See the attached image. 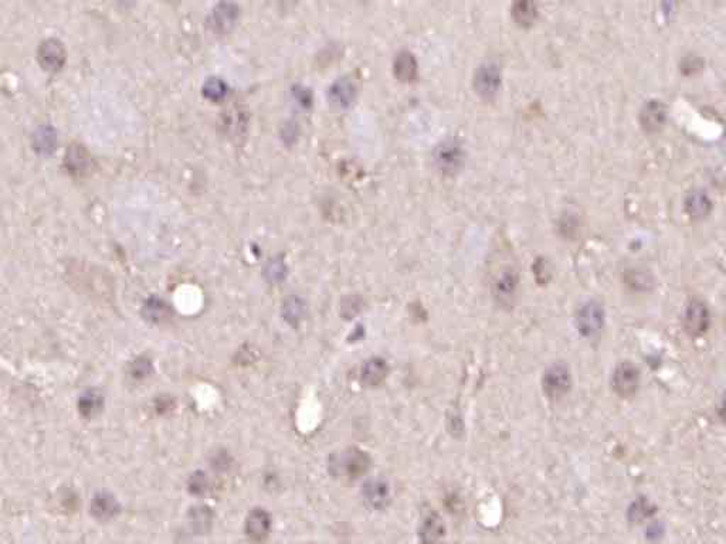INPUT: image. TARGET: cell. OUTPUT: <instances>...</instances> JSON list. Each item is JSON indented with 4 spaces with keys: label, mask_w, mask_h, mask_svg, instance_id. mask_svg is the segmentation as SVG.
Returning <instances> with one entry per match:
<instances>
[{
    "label": "cell",
    "mask_w": 726,
    "mask_h": 544,
    "mask_svg": "<svg viewBox=\"0 0 726 544\" xmlns=\"http://www.w3.org/2000/svg\"><path fill=\"white\" fill-rule=\"evenodd\" d=\"M388 374L389 366L386 360L381 358H372L361 367V383L365 387H377L386 380Z\"/></svg>",
    "instance_id": "obj_9"
},
{
    "label": "cell",
    "mask_w": 726,
    "mask_h": 544,
    "mask_svg": "<svg viewBox=\"0 0 726 544\" xmlns=\"http://www.w3.org/2000/svg\"><path fill=\"white\" fill-rule=\"evenodd\" d=\"M370 466V458L359 448H349L336 461V468L348 479H358L365 475Z\"/></svg>",
    "instance_id": "obj_5"
},
{
    "label": "cell",
    "mask_w": 726,
    "mask_h": 544,
    "mask_svg": "<svg viewBox=\"0 0 726 544\" xmlns=\"http://www.w3.org/2000/svg\"><path fill=\"white\" fill-rule=\"evenodd\" d=\"M149 371H150V362L146 360V359H138L132 365V376L135 378L145 377V376L149 374Z\"/></svg>",
    "instance_id": "obj_28"
},
{
    "label": "cell",
    "mask_w": 726,
    "mask_h": 544,
    "mask_svg": "<svg viewBox=\"0 0 726 544\" xmlns=\"http://www.w3.org/2000/svg\"><path fill=\"white\" fill-rule=\"evenodd\" d=\"M265 272L271 281H280L285 275V265L281 261L274 259L269 264V266H267Z\"/></svg>",
    "instance_id": "obj_27"
},
{
    "label": "cell",
    "mask_w": 726,
    "mask_h": 544,
    "mask_svg": "<svg viewBox=\"0 0 726 544\" xmlns=\"http://www.w3.org/2000/svg\"><path fill=\"white\" fill-rule=\"evenodd\" d=\"M437 168L444 173H454L463 166L464 152L461 143L454 138L443 141L434 150Z\"/></svg>",
    "instance_id": "obj_4"
},
{
    "label": "cell",
    "mask_w": 726,
    "mask_h": 544,
    "mask_svg": "<svg viewBox=\"0 0 726 544\" xmlns=\"http://www.w3.org/2000/svg\"><path fill=\"white\" fill-rule=\"evenodd\" d=\"M393 71L400 81H413L417 77V60L409 50H400L393 60Z\"/></svg>",
    "instance_id": "obj_13"
},
{
    "label": "cell",
    "mask_w": 726,
    "mask_h": 544,
    "mask_svg": "<svg viewBox=\"0 0 726 544\" xmlns=\"http://www.w3.org/2000/svg\"><path fill=\"white\" fill-rule=\"evenodd\" d=\"M145 314L146 317L150 319V321H155V322H162L164 319L168 318L169 315V309H168V305L161 301V299H150L149 302H146L145 305Z\"/></svg>",
    "instance_id": "obj_23"
},
{
    "label": "cell",
    "mask_w": 726,
    "mask_h": 544,
    "mask_svg": "<svg viewBox=\"0 0 726 544\" xmlns=\"http://www.w3.org/2000/svg\"><path fill=\"white\" fill-rule=\"evenodd\" d=\"M104 406L102 394L97 390H88L79 400V410L84 417H93L101 411Z\"/></svg>",
    "instance_id": "obj_21"
},
{
    "label": "cell",
    "mask_w": 726,
    "mask_h": 544,
    "mask_svg": "<svg viewBox=\"0 0 726 544\" xmlns=\"http://www.w3.org/2000/svg\"><path fill=\"white\" fill-rule=\"evenodd\" d=\"M303 314V305L299 299L292 298L285 303V318L290 322H297Z\"/></svg>",
    "instance_id": "obj_26"
},
{
    "label": "cell",
    "mask_w": 726,
    "mask_h": 544,
    "mask_svg": "<svg viewBox=\"0 0 726 544\" xmlns=\"http://www.w3.org/2000/svg\"><path fill=\"white\" fill-rule=\"evenodd\" d=\"M723 411H725V415H723V417L726 418V401H725V404H723Z\"/></svg>",
    "instance_id": "obj_30"
},
{
    "label": "cell",
    "mask_w": 726,
    "mask_h": 544,
    "mask_svg": "<svg viewBox=\"0 0 726 544\" xmlns=\"http://www.w3.org/2000/svg\"><path fill=\"white\" fill-rule=\"evenodd\" d=\"M227 87L220 79H209L203 86V95L210 101H219L226 95Z\"/></svg>",
    "instance_id": "obj_24"
},
{
    "label": "cell",
    "mask_w": 726,
    "mask_h": 544,
    "mask_svg": "<svg viewBox=\"0 0 726 544\" xmlns=\"http://www.w3.org/2000/svg\"><path fill=\"white\" fill-rule=\"evenodd\" d=\"M91 512L98 519H109L118 512V503L111 495L98 493L93 500Z\"/></svg>",
    "instance_id": "obj_19"
},
{
    "label": "cell",
    "mask_w": 726,
    "mask_h": 544,
    "mask_svg": "<svg viewBox=\"0 0 726 544\" xmlns=\"http://www.w3.org/2000/svg\"><path fill=\"white\" fill-rule=\"evenodd\" d=\"M571 387V376L566 365L555 363L546 369L542 376V390L549 400H558L566 396Z\"/></svg>",
    "instance_id": "obj_3"
},
{
    "label": "cell",
    "mask_w": 726,
    "mask_h": 544,
    "mask_svg": "<svg viewBox=\"0 0 726 544\" xmlns=\"http://www.w3.org/2000/svg\"><path fill=\"white\" fill-rule=\"evenodd\" d=\"M239 17V8L232 3H223L219 5L213 13L210 23L213 24L214 30L220 31H228L235 24Z\"/></svg>",
    "instance_id": "obj_14"
},
{
    "label": "cell",
    "mask_w": 726,
    "mask_h": 544,
    "mask_svg": "<svg viewBox=\"0 0 726 544\" xmlns=\"http://www.w3.org/2000/svg\"><path fill=\"white\" fill-rule=\"evenodd\" d=\"M329 99L338 106H348L356 97V86L349 77H340L329 88Z\"/></svg>",
    "instance_id": "obj_11"
},
{
    "label": "cell",
    "mask_w": 726,
    "mask_h": 544,
    "mask_svg": "<svg viewBox=\"0 0 726 544\" xmlns=\"http://www.w3.org/2000/svg\"><path fill=\"white\" fill-rule=\"evenodd\" d=\"M56 132L52 128H43L34 135V146L35 150L42 153H52L56 146Z\"/></svg>",
    "instance_id": "obj_22"
},
{
    "label": "cell",
    "mask_w": 726,
    "mask_h": 544,
    "mask_svg": "<svg viewBox=\"0 0 726 544\" xmlns=\"http://www.w3.org/2000/svg\"><path fill=\"white\" fill-rule=\"evenodd\" d=\"M712 209L709 198L702 191H694L685 200V210L694 220L705 218Z\"/></svg>",
    "instance_id": "obj_17"
},
{
    "label": "cell",
    "mask_w": 726,
    "mask_h": 544,
    "mask_svg": "<svg viewBox=\"0 0 726 544\" xmlns=\"http://www.w3.org/2000/svg\"><path fill=\"white\" fill-rule=\"evenodd\" d=\"M685 323L686 328L694 333L705 332L709 323V315L707 307L700 302H694L686 310Z\"/></svg>",
    "instance_id": "obj_16"
},
{
    "label": "cell",
    "mask_w": 726,
    "mask_h": 544,
    "mask_svg": "<svg viewBox=\"0 0 726 544\" xmlns=\"http://www.w3.org/2000/svg\"><path fill=\"white\" fill-rule=\"evenodd\" d=\"M519 287V274L518 269L512 264L503 265L494 274L491 291L495 302L498 306L508 309L512 307L516 301Z\"/></svg>",
    "instance_id": "obj_1"
},
{
    "label": "cell",
    "mask_w": 726,
    "mask_h": 544,
    "mask_svg": "<svg viewBox=\"0 0 726 544\" xmlns=\"http://www.w3.org/2000/svg\"><path fill=\"white\" fill-rule=\"evenodd\" d=\"M212 522V515L207 508L192 509V526L200 531L206 530Z\"/></svg>",
    "instance_id": "obj_25"
},
{
    "label": "cell",
    "mask_w": 726,
    "mask_h": 544,
    "mask_svg": "<svg viewBox=\"0 0 726 544\" xmlns=\"http://www.w3.org/2000/svg\"><path fill=\"white\" fill-rule=\"evenodd\" d=\"M501 86V67L496 60L487 58L475 70L474 88L484 99H492Z\"/></svg>",
    "instance_id": "obj_2"
},
{
    "label": "cell",
    "mask_w": 726,
    "mask_h": 544,
    "mask_svg": "<svg viewBox=\"0 0 726 544\" xmlns=\"http://www.w3.org/2000/svg\"><path fill=\"white\" fill-rule=\"evenodd\" d=\"M363 499L372 509H385L390 503V488L384 479H372L363 486Z\"/></svg>",
    "instance_id": "obj_8"
},
{
    "label": "cell",
    "mask_w": 726,
    "mask_h": 544,
    "mask_svg": "<svg viewBox=\"0 0 726 544\" xmlns=\"http://www.w3.org/2000/svg\"><path fill=\"white\" fill-rule=\"evenodd\" d=\"M638 370L629 362L622 363L613 376L615 390L622 396H630L637 390Z\"/></svg>",
    "instance_id": "obj_10"
},
{
    "label": "cell",
    "mask_w": 726,
    "mask_h": 544,
    "mask_svg": "<svg viewBox=\"0 0 726 544\" xmlns=\"http://www.w3.org/2000/svg\"><path fill=\"white\" fill-rule=\"evenodd\" d=\"M537 15L538 9L532 0H518L512 5V16L522 26L530 24Z\"/></svg>",
    "instance_id": "obj_20"
},
{
    "label": "cell",
    "mask_w": 726,
    "mask_h": 544,
    "mask_svg": "<svg viewBox=\"0 0 726 544\" xmlns=\"http://www.w3.org/2000/svg\"><path fill=\"white\" fill-rule=\"evenodd\" d=\"M271 527V519L270 515L267 513L264 509H254L247 518L246 522V531L248 537L254 541H261L267 536H269Z\"/></svg>",
    "instance_id": "obj_12"
},
{
    "label": "cell",
    "mask_w": 726,
    "mask_h": 544,
    "mask_svg": "<svg viewBox=\"0 0 726 544\" xmlns=\"http://www.w3.org/2000/svg\"><path fill=\"white\" fill-rule=\"evenodd\" d=\"M603 309L596 302H587L586 305H583L579 309L576 318L578 328L581 333L585 336H594L596 333H599L603 328Z\"/></svg>",
    "instance_id": "obj_6"
},
{
    "label": "cell",
    "mask_w": 726,
    "mask_h": 544,
    "mask_svg": "<svg viewBox=\"0 0 726 544\" xmlns=\"http://www.w3.org/2000/svg\"><path fill=\"white\" fill-rule=\"evenodd\" d=\"M206 486H207V481L203 474L195 475L192 478V481H190V488H192V492H195V493H203L206 490Z\"/></svg>",
    "instance_id": "obj_29"
},
{
    "label": "cell",
    "mask_w": 726,
    "mask_h": 544,
    "mask_svg": "<svg viewBox=\"0 0 726 544\" xmlns=\"http://www.w3.org/2000/svg\"><path fill=\"white\" fill-rule=\"evenodd\" d=\"M665 108L660 101H649L641 112V124L647 131H657L664 125Z\"/></svg>",
    "instance_id": "obj_15"
},
{
    "label": "cell",
    "mask_w": 726,
    "mask_h": 544,
    "mask_svg": "<svg viewBox=\"0 0 726 544\" xmlns=\"http://www.w3.org/2000/svg\"><path fill=\"white\" fill-rule=\"evenodd\" d=\"M444 536V523L436 513H430L420 527V538L423 544H436Z\"/></svg>",
    "instance_id": "obj_18"
},
{
    "label": "cell",
    "mask_w": 726,
    "mask_h": 544,
    "mask_svg": "<svg viewBox=\"0 0 726 544\" xmlns=\"http://www.w3.org/2000/svg\"><path fill=\"white\" fill-rule=\"evenodd\" d=\"M37 57H39V63L45 70L58 71L65 61V50L60 40L49 38L40 45Z\"/></svg>",
    "instance_id": "obj_7"
}]
</instances>
